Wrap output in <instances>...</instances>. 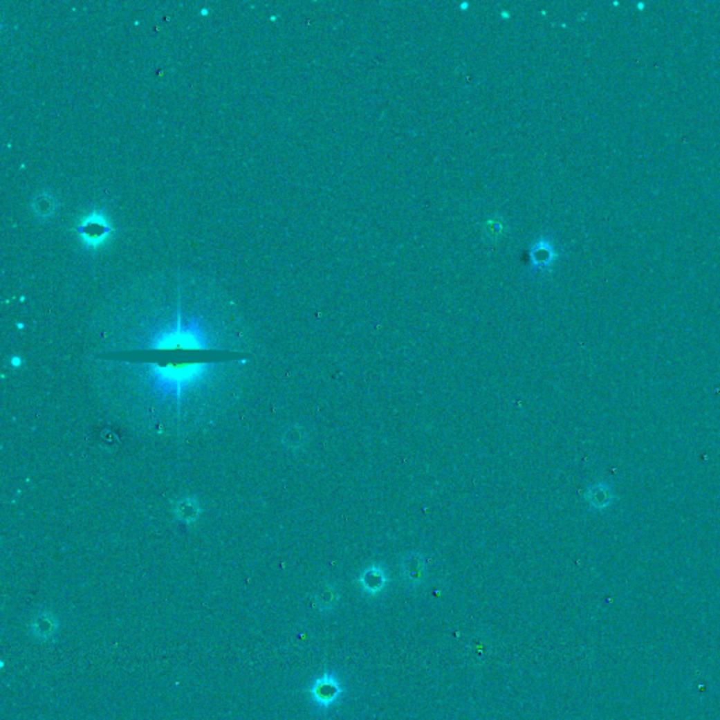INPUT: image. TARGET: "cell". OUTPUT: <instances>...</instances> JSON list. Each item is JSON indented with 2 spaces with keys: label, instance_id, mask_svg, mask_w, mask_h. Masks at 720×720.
I'll return each mask as SVG.
<instances>
[{
  "label": "cell",
  "instance_id": "obj_3",
  "mask_svg": "<svg viewBox=\"0 0 720 720\" xmlns=\"http://www.w3.org/2000/svg\"><path fill=\"white\" fill-rule=\"evenodd\" d=\"M110 231L111 228L107 219L100 213H91L82 220L77 227V232L82 241L92 248L103 245L110 235Z\"/></svg>",
  "mask_w": 720,
  "mask_h": 720
},
{
  "label": "cell",
  "instance_id": "obj_1",
  "mask_svg": "<svg viewBox=\"0 0 720 720\" xmlns=\"http://www.w3.org/2000/svg\"><path fill=\"white\" fill-rule=\"evenodd\" d=\"M131 377L136 398L152 427L179 432L200 425L225 404L230 369L225 364H134Z\"/></svg>",
  "mask_w": 720,
  "mask_h": 720
},
{
  "label": "cell",
  "instance_id": "obj_2",
  "mask_svg": "<svg viewBox=\"0 0 720 720\" xmlns=\"http://www.w3.org/2000/svg\"><path fill=\"white\" fill-rule=\"evenodd\" d=\"M308 694L315 706L320 709H329L340 701L344 694V688L335 674L325 672L314 680L308 688Z\"/></svg>",
  "mask_w": 720,
  "mask_h": 720
},
{
  "label": "cell",
  "instance_id": "obj_4",
  "mask_svg": "<svg viewBox=\"0 0 720 720\" xmlns=\"http://www.w3.org/2000/svg\"><path fill=\"white\" fill-rule=\"evenodd\" d=\"M356 581L360 589L363 591V594L376 597L380 592L385 591V588L390 582V575L383 564L371 563L370 566L362 570Z\"/></svg>",
  "mask_w": 720,
  "mask_h": 720
},
{
  "label": "cell",
  "instance_id": "obj_5",
  "mask_svg": "<svg viewBox=\"0 0 720 720\" xmlns=\"http://www.w3.org/2000/svg\"><path fill=\"white\" fill-rule=\"evenodd\" d=\"M400 573L403 582L408 588H416L427 578V562L423 555L418 552L407 553L400 563Z\"/></svg>",
  "mask_w": 720,
  "mask_h": 720
},
{
  "label": "cell",
  "instance_id": "obj_7",
  "mask_svg": "<svg viewBox=\"0 0 720 720\" xmlns=\"http://www.w3.org/2000/svg\"><path fill=\"white\" fill-rule=\"evenodd\" d=\"M585 501L594 510H604L612 501V488L608 483L600 481L589 487L585 492Z\"/></svg>",
  "mask_w": 720,
  "mask_h": 720
},
{
  "label": "cell",
  "instance_id": "obj_6",
  "mask_svg": "<svg viewBox=\"0 0 720 720\" xmlns=\"http://www.w3.org/2000/svg\"><path fill=\"white\" fill-rule=\"evenodd\" d=\"M58 627H59L58 620L53 613L41 612L31 620L30 633L35 640L50 642V640H54L55 634L58 631Z\"/></svg>",
  "mask_w": 720,
  "mask_h": 720
},
{
  "label": "cell",
  "instance_id": "obj_8",
  "mask_svg": "<svg viewBox=\"0 0 720 720\" xmlns=\"http://www.w3.org/2000/svg\"><path fill=\"white\" fill-rule=\"evenodd\" d=\"M338 600H340V592H338L335 585H326L317 596V607L321 612H326L336 605Z\"/></svg>",
  "mask_w": 720,
  "mask_h": 720
}]
</instances>
